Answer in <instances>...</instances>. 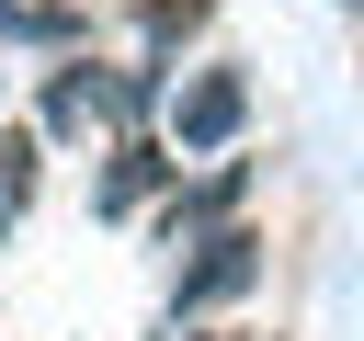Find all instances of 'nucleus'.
<instances>
[{
    "label": "nucleus",
    "mask_w": 364,
    "mask_h": 341,
    "mask_svg": "<svg viewBox=\"0 0 364 341\" xmlns=\"http://www.w3.org/2000/svg\"><path fill=\"white\" fill-rule=\"evenodd\" d=\"M239 125H250V68H239V57H205V68H182V91H171V148L216 159Z\"/></svg>",
    "instance_id": "obj_1"
},
{
    "label": "nucleus",
    "mask_w": 364,
    "mask_h": 341,
    "mask_svg": "<svg viewBox=\"0 0 364 341\" xmlns=\"http://www.w3.org/2000/svg\"><path fill=\"white\" fill-rule=\"evenodd\" d=\"M250 284H262V239L250 227H205L193 261H182V284H171V318H205V307H228Z\"/></svg>",
    "instance_id": "obj_2"
},
{
    "label": "nucleus",
    "mask_w": 364,
    "mask_h": 341,
    "mask_svg": "<svg viewBox=\"0 0 364 341\" xmlns=\"http://www.w3.org/2000/svg\"><path fill=\"white\" fill-rule=\"evenodd\" d=\"M171 170H182L171 148H148V136H114V170L91 182V216H136V205H148V193L171 182Z\"/></svg>",
    "instance_id": "obj_3"
},
{
    "label": "nucleus",
    "mask_w": 364,
    "mask_h": 341,
    "mask_svg": "<svg viewBox=\"0 0 364 341\" xmlns=\"http://www.w3.org/2000/svg\"><path fill=\"white\" fill-rule=\"evenodd\" d=\"M0 45H80V0H0Z\"/></svg>",
    "instance_id": "obj_4"
},
{
    "label": "nucleus",
    "mask_w": 364,
    "mask_h": 341,
    "mask_svg": "<svg viewBox=\"0 0 364 341\" xmlns=\"http://www.w3.org/2000/svg\"><path fill=\"white\" fill-rule=\"evenodd\" d=\"M136 34H148V68H159L171 45H193V34H205V0H136Z\"/></svg>",
    "instance_id": "obj_5"
},
{
    "label": "nucleus",
    "mask_w": 364,
    "mask_h": 341,
    "mask_svg": "<svg viewBox=\"0 0 364 341\" xmlns=\"http://www.w3.org/2000/svg\"><path fill=\"white\" fill-rule=\"evenodd\" d=\"M0 193H11V205H23V193H34V136H23V125H11V136H0Z\"/></svg>",
    "instance_id": "obj_6"
},
{
    "label": "nucleus",
    "mask_w": 364,
    "mask_h": 341,
    "mask_svg": "<svg viewBox=\"0 0 364 341\" xmlns=\"http://www.w3.org/2000/svg\"><path fill=\"white\" fill-rule=\"evenodd\" d=\"M0 227H11V193H0Z\"/></svg>",
    "instance_id": "obj_7"
}]
</instances>
